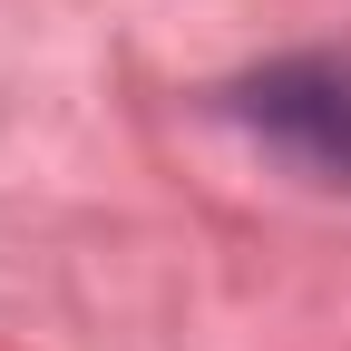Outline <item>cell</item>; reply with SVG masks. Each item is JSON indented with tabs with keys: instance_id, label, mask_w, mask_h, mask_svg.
Masks as SVG:
<instances>
[{
	"instance_id": "cell-1",
	"label": "cell",
	"mask_w": 351,
	"mask_h": 351,
	"mask_svg": "<svg viewBox=\"0 0 351 351\" xmlns=\"http://www.w3.org/2000/svg\"><path fill=\"white\" fill-rule=\"evenodd\" d=\"M225 108L254 147H274L313 186H351V49H293L225 88Z\"/></svg>"
}]
</instances>
